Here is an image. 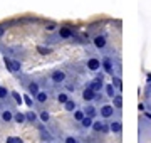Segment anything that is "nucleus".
Here are the masks:
<instances>
[{
    "mask_svg": "<svg viewBox=\"0 0 151 143\" xmlns=\"http://www.w3.org/2000/svg\"><path fill=\"white\" fill-rule=\"evenodd\" d=\"M4 62H5V66H7V69H9V71H12V72L20 71V62H19V61H14V59L5 57V59H4Z\"/></svg>",
    "mask_w": 151,
    "mask_h": 143,
    "instance_id": "1",
    "label": "nucleus"
},
{
    "mask_svg": "<svg viewBox=\"0 0 151 143\" xmlns=\"http://www.w3.org/2000/svg\"><path fill=\"white\" fill-rule=\"evenodd\" d=\"M113 113H114V106H111V105H104L101 108V116L103 118H111Z\"/></svg>",
    "mask_w": 151,
    "mask_h": 143,
    "instance_id": "2",
    "label": "nucleus"
},
{
    "mask_svg": "<svg viewBox=\"0 0 151 143\" xmlns=\"http://www.w3.org/2000/svg\"><path fill=\"white\" fill-rule=\"evenodd\" d=\"M82 98L86 99V101H92V99L96 98V91L89 86V88H86L84 89V93H82Z\"/></svg>",
    "mask_w": 151,
    "mask_h": 143,
    "instance_id": "3",
    "label": "nucleus"
},
{
    "mask_svg": "<svg viewBox=\"0 0 151 143\" xmlns=\"http://www.w3.org/2000/svg\"><path fill=\"white\" fill-rule=\"evenodd\" d=\"M65 79V72L64 71H54L52 72V81L54 83H62Z\"/></svg>",
    "mask_w": 151,
    "mask_h": 143,
    "instance_id": "4",
    "label": "nucleus"
},
{
    "mask_svg": "<svg viewBox=\"0 0 151 143\" xmlns=\"http://www.w3.org/2000/svg\"><path fill=\"white\" fill-rule=\"evenodd\" d=\"M94 46H96L97 49H103V47H106V37L104 35H97V37H94Z\"/></svg>",
    "mask_w": 151,
    "mask_h": 143,
    "instance_id": "5",
    "label": "nucleus"
},
{
    "mask_svg": "<svg viewBox=\"0 0 151 143\" xmlns=\"http://www.w3.org/2000/svg\"><path fill=\"white\" fill-rule=\"evenodd\" d=\"M91 88L94 89V91H101L103 89V76H99V77H96L94 81H92V84H91Z\"/></svg>",
    "mask_w": 151,
    "mask_h": 143,
    "instance_id": "6",
    "label": "nucleus"
},
{
    "mask_svg": "<svg viewBox=\"0 0 151 143\" xmlns=\"http://www.w3.org/2000/svg\"><path fill=\"white\" fill-rule=\"evenodd\" d=\"M59 35H60L62 39L72 37V29H70V27H60V29H59Z\"/></svg>",
    "mask_w": 151,
    "mask_h": 143,
    "instance_id": "7",
    "label": "nucleus"
},
{
    "mask_svg": "<svg viewBox=\"0 0 151 143\" xmlns=\"http://www.w3.org/2000/svg\"><path fill=\"white\" fill-rule=\"evenodd\" d=\"M87 67H89L91 71H97V69L101 67V61H99V59H89V62H87Z\"/></svg>",
    "mask_w": 151,
    "mask_h": 143,
    "instance_id": "8",
    "label": "nucleus"
},
{
    "mask_svg": "<svg viewBox=\"0 0 151 143\" xmlns=\"http://www.w3.org/2000/svg\"><path fill=\"white\" fill-rule=\"evenodd\" d=\"M103 67L106 72H113V61L109 59V57H106V59H103Z\"/></svg>",
    "mask_w": 151,
    "mask_h": 143,
    "instance_id": "9",
    "label": "nucleus"
},
{
    "mask_svg": "<svg viewBox=\"0 0 151 143\" xmlns=\"http://www.w3.org/2000/svg\"><path fill=\"white\" fill-rule=\"evenodd\" d=\"M113 99H114V108L121 110V108H123V96H121V94H116Z\"/></svg>",
    "mask_w": 151,
    "mask_h": 143,
    "instance_id": "10",
    "label": "nucleus"
},
{
    "mask_svg": "<svg viewBox=\"0 0 151 143\" xmlns=\"http://www.w3.org/2000/svg\"><path fill=\"white\" fill-rule=\"evenodd\" d=\"M92 123H94V121H92V116H84V118H82V126L84 128H91Z\"/></svg>",
    "mask_w": 151,
    "mask_h": 143,
    "instance_id": "11",
    "label": "nucleus"
},
{
    "mask_svg": "<svg viewBox=\"0 0 151 143\" xmlns=\"http://www.w3.org/2000/svg\"><path fill=\"white\" fill-rule=\"evenodd\" d=\"M109 130H111L113 133H119L121 131V123H119V121H113L111 126H109Z\"/></svg>",
    "mask_w": 151,
    "mask_h": 143,
    "instance_id": "12",
    "label": "nucleus"
},
{
    "mask_svg": "<svg viewBox=\"0 0 151 143\" xmlns=\"http://www.w3.org/2000/svg\"><path fill=\"white\" fill-rule=\"evenodd\" d=\"M37 101H39V103H45V101H47V93L39 91V93H37Z\"/></svg>",
    "mask_w": 151,
    "mask_h": 143,
    "instance_id": "13",
    "label": "nucleus"
},
{
    "mask_svg": "<svg viewBox=\"0 0 151 143\" xmlns=\"http://www.w3.org/2000/svg\"><path fill=\"white\" fill-rule=\"evenodd\" d=\"M113 86H114L116 89H121V88H123V83H121V77H118V76H116V77H113Z\"/></svg>",
    "mask_w": 151,
    "mask_h": 143,
    "instance_id": "14",
    "label": "nucleus"
},
{
    "mask_svg": "<svg viewBox=\"0 0 151 143\" xmlns=\"http://www.w3.org/2000/svg\"><path fill=\"white\" fill-rule=\"evenodd\" d=\"M106 94H108L109 98H114V96H116V94H114V86L113 84H108V86H106Z\"/></svg>",
    "mask_w": 151,
    "mask_h": 143,
    "instance_id": "15",
    "label": "nucleus"
},
{
    "mask_svg": "<svg viewBox=\"0 0 151 143\" xmlns=\"http://www.w3.org/2000/svg\"><path fill=\"white\" fill-rule=\"evenodd\" d=\"M29 91H30V94H35V96H37V93H39V84H37V83H32L30 86H29Z\"/></svg>",
    "mask_w": 151,
    "mask_h": 143,
    "instance_id": "16",
    "label": "nucleus"
},
{
    "mask_svg": "<svg viewBox=\"0 0 151 143\" xmlns=\"http://www.w3.org/2000/svg\"><path fill=\"white\" fill-rule=\"evenodd\" d=\"M57 99H59V103H64V105H65V103L69 101V96H67L65 93H60L59 96H57Z\"/></svg>",
    "mask_w": 151,
    "mask_h": 143,
    "instance_id": "17",
    "label": "nucleus"
},
{
    "mask_svg": "<svg viewBox=\"0 0 151 143\" xmlns=\"http://www.w3.org/2000/svg\"><path fill=\"white\" fill-rule=\"evenodd\" d=\"M101 128H103V121H94L92 123V130L94 131H101Z\"/></svg>",
    "mask_w": 151,
    "mask_h": 143,
    "instance_id": "18",
    "label": "nucleus"
},
{
    "mask_svg": "<svg viewBox=\"0 0 151 143\" xmlns=\"http://www.w3.org/2000/svg\"><path fill=\"white\" fill-rule=\"evenodd\" d=\"M12 118H14V116H12L10 111H4V113H2V120L4 121H10Z\"/></svg>",
    "mask_w": 151,
    "mask_h": 143,
    "instance_id": "19",
    "label": "nucleus"
},
{
    "mask_svg": "<svg viewBox=\"0 0 151 143\" xmlns=\"http://www.w3.org/2000/svg\"><path fill=\"white\" fill-rule=\"evenodd\" d=\"M65 110H67V111H74V110H76V103L69 99V101L65 103Z\"/></svg>",
    "mask_w": 151,
    "mask_h": 143,
    "instance_id": "20",
    "label": "nucleus"
},
{
    "mask_svg": "<svg viewBox=\"0 0 151 143\" xmlns=\"http://www.w3.org/2000/svg\"><path fill=\"white\" fill-rule=\"evenodd\" d=\"M25 118H27L29 121H35V120H37V115H35L34 111H29L27 115H25Z\"/></svg>",
    "mask_w": 151,
    "mask_h": 143,
    "instance_id": "21",
    "label": "nucleus"
},
{
    "mask_svg": "<svg viewBox=\"0 0 151 143\" xmlns=\"http://www.w3.org/2000/svg\"><path fill=\"white\" fill-rule=\"evenodd\" d=\"M7 143H24L20 140V138H17V136H9L7 138Z\"/></svg>",
    "mask_w": 151,
    "mask_h": 143,
    "instance_id": "22",
    "label": "nucleus"
},
{
    "mask_svg": "<svg viewBox=\"0 0 151 143\" xmlns=\"http://www.w3.org/2000/svg\"><path fill=\"white\" fill-rule=\"evenodd\" d=\"M84 116H86V113H82V111H76V113H74V118L77 121H82V118H84Z\"/></svg>",
    "mask_w": 151,
    "mask_h": 143,
    "instance_id": "23",
    "label": "nucleus"
},
{
    "mask_svg": "<svg viewBox=\"0 0 151 143\" xmlns=\"http://www.w3.org/2000/svg\"><path fill=\"white\" fill-rule=\"evenodd\" d=\"M12 96H14V99H15L19 105H22V101H24V99H22V96H20L19 93H17V91H14V93H12Z\"/></svg>",
    "mask_w": 151,
    "mask_h": 143,
    "instance_id": "24",
    "label": "nucleus"
},
{
    "mask_svg": "<svg viewBox=\"0 0 151 143\" xmlns=\"http://www.w3.org/2000/svg\"><path fill=\"white\" fill-rule=\"evenodd\" d=\"M96 115V110L92 108V106H87L86 108V116H94Z\"/></svg>",
    "mask_w": 151,
    "mask_h": 143,
    "instance_id": "25",
    "label": "nucleus"
},
{
    "mask_svg": "<svg viewBox=\"0 0 151 143\" xmlns=\"http://www.w3.org/2000/svg\"><path fill=\"white\" fill-rule=\"evenodd\" d=\"M25 120H27V118H25V115H22V113L15 115V121H17V123H24Z\"/></svg>",
    "mask_w": 151,
    "mask_h": 143,
    "instance_id": "26",
    "label": "nucleus"
},
{
    "mask_svg": "<svg viewBox=\"0 0 151 143\" xmlns=\"http://www.w3.org/2000/svg\"><path fill=\"white\" fill-rule=\"evenodd\" d=\"M7 89L4 88V86H0V99H4V98H7Z\"/></svg>",
    "mask_w": 151,
    "mask_h": 143,
    "instance_id": "27",
    "label": "nucleus"
},
{
    "mask_svg": "<svg viewBox=\"0 0 151 143\" xmlns=\"http://www.w3.org/2000/svg\"><path fill=\"white\" fill-rule=\"evenodd\" d=\"M55 27H57V25H55L54 22H49L47 25H45V29H47L49 32H52V30H55Z\"/></svg>",
    "mask_w": 151,
    "mask_h": 143,
    "instance_id": "28",
    "label": "nucleus"
},
{
    "mask_svg": "<svg viewBox=\"0 0 151 143\" xmlns=\"http://www.w3.org/2000/svg\"><path fill=\"white\" fill-rule=\"evenodd\" d=\"M40 120H42V121H49V113H47V111L40 113Z\"/></svg>",
    "mask_w": 151,
    "mask_h": 143,
    "instance_id": "29",
    "label": "nucleus"
},
{
    "mask_svg": "<svg viewBox=\"0 0 151 143\" xmlns=\"http://www.w3.org/2000/svg\"><path fill=\"white\" fill-rule=\"evenodd\" d=\"M65 143H77V140H76L74 136H67L65 138Z\"/></svg>",
    "mask_w": 151,
    "mask_h": 143,
    "instance_id": "30",
    "label": "nucleus"
},
{
    "mask_svg": "<svg viewBox=\"0 0 151 143\" xmlns=\"http://www.w3.org/2000/svg\"><path fill=\"white\" fill-rule=\"evenodd\" d=\"M24 101L27 103V106H32V99L29 98V96H25V98H24Z\"/></svg>",
    "mask_w": 151,
    "mask_h": 143,
    "instance_id": "31",
    "label": "nucleus"
},
{
    "mask_svg": "<svg viewBox=\"0 0 151 143\" xmlns=\"http://www.w3.org/2000/svg\"><path fill=\"white\" fill-rule=\"evenodd\" d=\"M39 52H42V54H47L49 49H44V47H39Z\"/></svg>",
    "mask_w": 151,
    "mask_h": 143,
    "instance_id": "32",
    "label": "nucleus"
},
{
    "mask_svg": "<svg viewBox=\"0 0 151 143\" xmlns=\"http://www.w3.org/2000/svg\"><path fill=\"white\" fill-rule=\"evenodd\" d=\"M4 34H5V27H4V25H0V37H2Z\"/></svg>",
    "mask_w": 151,
    "mask_h": 143,
    "instance_id": "33",
    "label": "nucleus"
},
{
    "mask_svg": "<svg viewBox=\"0 0 151 143\" xmlns=\"http://www.w3.org/2000/svg\"><path fill=\"white\" fill-rule=\"evenodd\" d=\"M101 131H103V133H108V131H109V128L106 126V125H103V128H101Z\"/></svg>",
    "mask_w": 151,
    "mask_h": 143,
    "instance_id": "34",
    "label": "nucleus"
},
{
    "mask_svg": "<svg viewBox=\"0 0 151 143\" xmlns=\"http://www.w3.org/2000/svg\"><path fill=\"white\" fill-rule=\"evenodd\" d=\"M138 108H139V111H145V105H143V103H139V106H138Z\"/></svg>",
    "mask_w": 151,
    "mask_h": 143,
    "instance_id": "35",
    "label": "nucleus"
},
{
    "mask_svg": "<svg viewBox=\"0 0 151 143\" xmlns=\"http://www.w3.org/2000/svg\"><path fill=\"white\" fill-rule=\"evenodd\" d=\"M145 116H146V118H148V120H151V115H150V113H146Z\"/></svg>",
    "mask_w": 151,
    "mask_h": 143,
    "instance_id": "36",
    "label": "nucleus"
}]
</instances>
